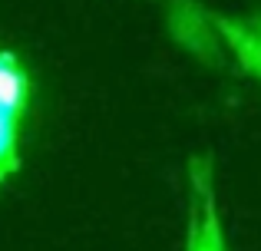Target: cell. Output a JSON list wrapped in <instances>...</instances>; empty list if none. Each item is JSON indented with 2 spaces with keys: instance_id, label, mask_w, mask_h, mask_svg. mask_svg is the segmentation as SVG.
I'll use <instances>...</instances> for the list:
<instances>
[{
  "instance_id": "7a4b0ae2",
  "label": "cell",
  "mask_w": 261,
  "mask_h": 251,
  "mask_svg": "<svg viewBox=\"0 0 261 251\" xmlns=\"http://www.w3.org/2000/svg\"><path fill=\"white\" fill-rule=\"evenodd\" d=\"M17 135H20V116L10 109H0V179L17 169Z\"/></svg>"
},
{
  "instance_id": "6da1fadb",
  "label": "cell",
  "mask_w": 261,
  "mask_h": 251,
  "mask_svg": "<svg viewBox=\"0 0 261 251\" xmlns=\"http://www.w3.org/2000/svg\"><path fill=\"white\" fill-rule=\"evenodd\" d=\"M27 99H30V76H27L23 63L13 53L0 50V109L23 116Z\"/></svg>"
}]
</instances>
